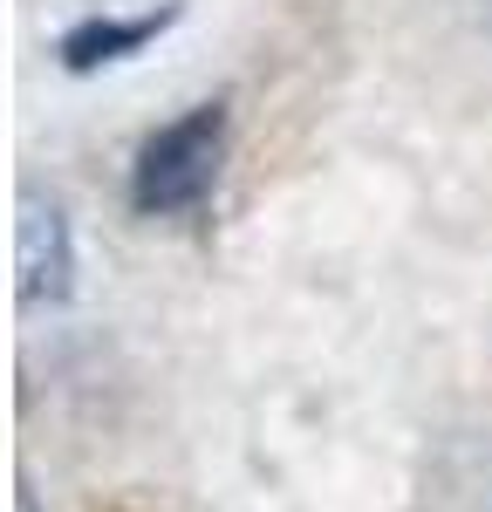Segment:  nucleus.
<instances>
[{
	"label": "nucleus",
	"instance_id": "2",
	"mask_svg": "<svg viewBox=\"0 0 492 512\" xmlns=\"http://www.w3.org/2000/svg\"><path fill=\"white\" fill-rule=\"evenodd\" d=\"M14 287H21V308L41 301H62L69 274H76V246H69V219L55 198H41L35 185H21V246H14Z\"/></svg>",
	"mask_w": 492,
	"mask_h": 512
},
{
	"label": "nucleus",
	"instance_id": "1",
	"mask_svg": "<svg viewBox=\"0 0 492 512\" xmlns=\"http://www.w3.org/2000/svg\"><path fill=\"white\" fill-rule=\"evenodd\" d=\"M219 158H226V103H199V110H185L178 123H164L158 137L137 151V164H130V205L144 219L192 212L212 192Z\"/></svg>",
	"mask_w": 492,
	"mask_h": 512
},
{
	"label": "nucleus",
	"instance_id": "3",
	"mask_svg": "<svg viewBox=\"0 0 492 512\" xmlns=\"http://www.w3.org/2000/svg\"><path fill=\"white\" fill-rule=\"evenodd\" d=\"M164 21L171 14H137V21H82V28H69L62 35V62L69 69H103V62H123V55H137L144 41L164 35Z\"/></svg>",
	"mask_w": 492,
	"mask_h": 512
},
{
	"label": "nucleus",
	"instance_id": "4",
	"mask_svg": "<svg viewBox=\"0 0 492 512\" xmlns=\"http://www.w3.org/2000/svg\"><path fill=\"white\" fill-rule=\"evenodd\" d=\"M14 512H41V506H35V492H28V485H21V499H14Z\"/></svg>",
	"mask_w": 492,
	"mask_h": 512
}]
</instances>
